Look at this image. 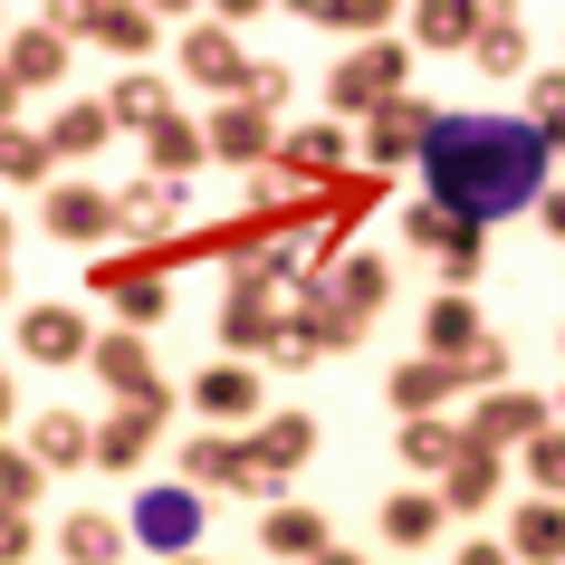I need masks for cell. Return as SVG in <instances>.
<instances>
[{
	"label": "cell",
	"mask_w": 565,
	"mask_h": 565,
	"mask_svg": "<svg viewBox=\"0 0 565 565\" xmlns=\"http://www.w3.org/2000/svg\"><path fill=\"white\" fill-rule=\"evenodd\" d=\"M413 173H422V202L460 211L470 231H499V221H518V211L546 202L556 153H546V135H536L527 116L441 106V116H431V135H422V153H413Z\"/></svg>",
	"instance_id": "obj_1"
},
{
	"label": "cell",
	"mask_w": 565,
	"mask_h": 565,
	"mask_svg": "<svg viewBox=\"0 0 565 565\" xmlns=\"http://www.w3.org/2000/svg\"><path fill=\"white\" fill-rule=\"evenodd\" d=\"M403 87H413V39H403V30L364 39V49H345V58L327 67V116L335 125H364V116H384Z\"/></svg>",
	"instance_id": "obj_2"
},
{
	"label": "cell",
	"mask_w": 565,
	"mask_h": 565,
	"mask_svg": "<svg viewBox=\"0 0 565 565\" xmlns=\"http://www.w3.org/2000/svg\"><path fill=\"white\" fill-rule=\"evenodd\" d=\"M202 527H211V499L192 489V479H145V489H135V508H125V536H135L145 556H163V565L192 556V546H202Z\"/></svg>",
	"instance_id": "obj_3"
},
{
	"label": "cell",
	"mask_w": 565,
	"mask_h": 565,
	"mask_svg": "<svg viewBox=\"0 0 565 565\" xmlns=\"http://www.w3.org/2000/svg\"><path fill=\"white\" fill-rule=\"evenodd\" d=\"M403 239H413L422 259L441 268V288H460V298H470L479 288V268H489V231H470V221H460V211H441V202H403Z\"/></svg>",
	"instance_id": "obj_4"
},
{
	"label": "cell",
	"mask_w": 565,
	"mask_h": 565,
	"mask_svg": "<svg viewBox=\"0 0 565 565\" xmlns=\"http://www.w3.org/2000/svg\"><path fill=\"white\" fill-rule=\"evenodd\" d=\"M49 20H58L67 39L106 49V58H125V67H145L153 49H163V20H153V10H135V0H58Z\"/></svg>",
	"instance_id": "obj_5"
},
{
	"label": "cell",
	"mask_w": 565,
	"mask_h": 565,
	"mask_svg": "<svg viewBox=\"0 0 565 565\" xmlns=\"http://www.w3.org/2000/svg\"><path fill=\"white\" fill-rule=\"evenodd\" d=\"M182 211H192V192L182 182H125L116 192V239H125V259H153L163 268V249H182Z\"/></svg>",
	"instance_id": "obj_6"
},
{
	"label": "cell",
	"mask_w": 565,
	"mask_h": 565,
	"mask_svg": "<svg viewBox=\"0 0 565 565\" xmlns=\"http://www.w3.org/2000/svg\"><path fill=\"white\" fill-rule=\"evenodd\" d=\"M536 431H556V393H518V384L479 393V403H470V422H460V441L499 450V460H518V450H527Z\"/></svg>",
	"instance_id": "obj_7"
},
{
	"label": "cell",
	"mask_w": 565,
	"mask_h": 565,
	"mask_svg": "<svg viewBox=\"0 0 565 565\" xmlns=\"http://www.w3.org/2000/svg\"><path fill=\"white\" fill-rule=\"evenodd\" d=\"M278 173L298 182V192H335L345 173H364L355 163V125H335V116L288 125V135H278Z\"/></svg>",
	"instance_id": "obj_8"
},
{
	"label": "cell",
	"mask_w": 565,
	"mask_h": 565,
	"mask_svg": "<svg viewBox=\"0 0 565 565\" xmlns=\"http://www.w3.org/2000/svg\"><path fill=\"white\" fill-rule=\"evenodd\" d=\"M182 403L202 413V431H259L268 422V393H259V364H202L192 384H182Z\"/></svg>",
	"instance_id": "obj_9"
},
{
	"label": "cell",
	"mask_w": 565,
	"mask_h": 565,
	"mask_svg": "<svg viewBox=\"0 0 565 565\" xmlns=\"http://www.w3.org/2000/svg\"><path fill=\"white\" fill-rule=\"evenodd\" d=\"M431 116H441V106H431L422 87H403V96L384 106V116H364V125H355V163H364V173H384V182H393V173H403V163L422 153Z\"/></svg>",
	"instance_id": "obj_10"
},
{
	"label": "cell",
	"mask_w": 565,
	"mask_h": 565,
	"mask_svg": "<svg viewBox=\"0 0 565 565\" xmlns=\"http://www.w3.org/2000/svg\"><path fill=\"white\" fill-rule=\"evenodd\" d=\"M10 335H20V355L49 364V374H67V364H87L96 355V327H87V307H67V298H39L10 317Z\"/></svg>",
	"instance_id": "obj_11"
},
{
	"label": "cell",
	"mask_w": 565,
	"mask_h": 565,
	"mask_svg": "<svg viewBox=\"0 0 565 565\" xmlns=\"http://www.w3.org/2000/svg\"><path fill=\"white\" fill-rule=\"evenodd\" d=\"M278 135H288V125L259 116V106H239V96H221V106L202 116L211 163H231V173H268V163H278Z\"/></svg>",
	"instance_id": "obj_12"
},
{
	"label": "cell",
	"mask_w": 565,
	"mask_h": 565,
	"mask_svg": "<svg viewBox=\"0 0 565 565\" xmlns=\"http://www.w3.org/2000/svg\"><path fill=\"white\" fill-rule=\"evenodd\" d=\"M39 221H49V239H67V249H87V259H96V239H116V192L67 173V182L39 192Z\"/></svg>",
	"instance_id": "obj_13"
},
{
	"label": "cell",
	"mask_w": 565,
	"mask_h": 565,
	"mask_svg": "<svg viewBox=\"0 0 565 565\" xmlns=\"http://www.w3.org/2000/svg\"><path fill=\"white\" fill-rule=\"evenodd\" d=\"M239 67H249V49H239L231 20H192V30L173 39V87H211V96H231V87H239Z\"/></svg>",
	"instance_id": "obj_14"
},
{
	"label": "cell",
	"mask_w": 565,
	"mask_h": 565,
	"mask_svg": "<svg viewBox=\"0 0 565 565\" xmlns=\"http://www.w3.org/2000/svg\"><path fill=\"white\" fill-rule=\"evenodd\" d=\"M87 374H96V393H106V403H153V393H163V364H153V335H125V327H106V335H96Z\"/></svg>",
	"instance_id": "obj_15"
},
{
	"label": "cell",
	"mask_w": 565,
	"mask_h": 565,
	"mask_svg": "<svg viewBox=\"0 0 565 565\" xmlns=\"http://www.w3.org/2000/svg\"><path fill=\"white\" fill-rule=\"evenodd\" d=\"M67 49L77 39L58 30V20H10V39H0V77L30 96V87H67Z\"/></svg>",
	"instance_id": "obj_16"
},
{
	"label": "cell",
	"mask_w": 565,
	"mask_h": 565,
	"mask_svg": "<svg viewBox=\"0 0 565 565\" xmlns=\"http://www.w3.org/2000/svg\"><path fill=\"white\" fill-rule=\"evenodd\" d=\"M489 317H479V298H460V288H441V298L422 307V355L431 364H460V355H479V345H489Z\"/></svg>",
	"instance_id": "obj_17"
},
{
	"label": "cell",
	"mask_w": 565,
	"mask_h": 565,
	"mask_svg": "<svg viewBox=\"0 0 565 565\" xmlns=\"http://www.w3.org/2000/svg\"><path fill=\"white\" fill-rule=\"evenodd\" d=\"M20 450H30L49 479H58V470H96V422L67 413V403H49V413H30V441H20Z\"/></svg>",
	"instance_id": "obj_18"
},
{
	"label": "cell",
	"mask_w": 565,
	"mask_h": 565,
	"mask_svg": "<svg viewBox=\"0 0 565 565\" xmlns=\"http://www.w3.org/2000/svg\"><path fill=\"white\" fill-rule=\"evenodd\" d=\"M173 422H153V413H135V403H106L96 413V470H116V479H135L153 460V441H163Z\"/></svg>",
	"instance_id": "obj_19"
},
{
	"label": "cell",
	"mask_w": 565,
	"mask_h": 565,
	"mask_svg": "<svg viewBox=\"0 0 565 565\" xmlns=\"http://www.w3.org/2000/svg\"><path fill=\"white\" fill-rule=\"evenodd\" d=\"M450 393H460V364H431V355H403V364L384 374L393 422H431V413H450Z\"/></svg>",
	"instance_id": "obj_20"
},
{
	"label": "cell",
	"mask_w": 565,
	"mask_h": 565,
	"mask_svg": "<svg viewBox=\"0 0 565 565\" xmlns=\"http://www.w3.org/2000/svg\"><path fill=\"white\" fill-rule=\"evenodd\" d=\"M106 116H116V135H153L163 116H182V96L163 67H125L116 87H106Z\"/></svg>",
	"instance_id": "obj_21"
},
{
	"label": "cell",
	"mask_w": 565,
	"mask_h": 565,
	"mask_svg": "<svg viewBox=\"0 0 565 565\" xmlns=\"http://www.w3.org/2000/svg\"><path fill=\"white\" fill-rule=\"evenodd\" d=\"M431 489H441V508H450V518H489V508H499V489H508V460L470 441L441 479H431Z\"/></svg>",
	"instance_id": "obj_22"
},
{
	"label": "cell",
	"mask_w": 565,
	"mask_h": 565,
	"mask_svg": "<svg viewBox=\"0 0 565 565\" xmlns=\"http://www.w3.org/2000/svg\"><path fill=\"white\" fill-rule=\"evenodd\" d=\"M327 546H335V527H327V508H307V499H288V508H268V518H259V556L317 565Z\"/></svg>",
	"instance_id": "obj_23"
},
{
	"label": "cell",
	"mask_w": 565,
	"mask_h": 565,
	"mask_svg": "<svg viewBox=\"0 0 565 565\" xmlns=\"http://www.w3.org/2000/svg\"><path fill=\"white\" fill-rule=\"evenodd\" d=\"M39 135H49V153H58V163H96V153L116 145V116H106V96H67Z\"/></svg>",
	"instance_id": "obj_24"
},
{
	"label": "cell",
	"mask_w": 565,
	"mask_h": 565,
	"mask_svg": "<svg viewBox=\"0 0 565 565\" xmlns=\"http://www.w3.org/2000/svg\"><path fill=\"white\" fill-rule=\"evenodd\" d=\"M327 288H335V307H345V317H364V327H374V317L393 307V259H384V249H345V259L327 268Z\"/></svg>",
	"instance_id": "obj_25"
},
{
	"label": "cell",
	"mask_w": 565,
	"mask_h": 565,
	"mask_svg": "<svg viewBox=\"0 0 565 565\" xmlns=\"http://www.w3.org/2000/svg\"><path fill=\"white\" fill-rule=\"evenodd\" d=\"M374 527H384V546H403V556H422V546H431V536L450 527V508H441V489H393L384 508H374Z\"/></svg>",
	"instance_id": "obj_26"
},
{
	"label": "cell",
	"mask_w": 565,
	"mask_h": 565,
	"mask_svg": "<svg viewBox=\"0 0 565 565\" xmlns=\"http://www.w3.org/2000/svg\"><path fill=\"white\" fill-rule=\"evenodd\" d=\"M58 556L67 565H125V556H135V536H125L116 508H67V518H58Z\"/></svg>",
	"instance_id": "obj_27"
},
{
	"label": "cell",
	"mask_w": 565,
	"mask_h": 565,
	"mask_svg": "<svg viewBox=\"0 0 565 565\" xmlns=\"http://www.w3.org/2000/svg\"><path fill=\"white\" fill-rule=\"evenodd\" d=\"M249 441H259V460L278 479H298L307 460H317V441H327V431H317V413H298V403H278V413L259 422V431H249Z\"/></svg>",
	"instance_id": "obj_28"
},
{
	"label": "cell",
	"mask_w": 565,
	"mask_h": 565,
	"mask_svg": "<svg viewBox=\"0 0 565 565\" xmlns=\"http://www.w3.org/2000/svg\"><path fill=\"white\" fill-rule=\"evenodd\" d=\"M460 422L450 413H431V422H393V460H403V470H422V489H431V479L450 470V460H460Z\"/></svg>",
	"instance_id": "obj_29"
},
{
	"label": "cell",
	"mask_w": 565,
	"mask_h": 565,
	"mask_svg": "<svg viewBox=\"0 0 565 565\" xmlns=\"http://www.w3.org/2000/svg\"><path fill=\"white\" fill-rule=\"evenodd\" d=\"M202 163H211V145H202V125H192V116H163V125L145 135V173H153V182H182V192H192Z\"/></svg>",
	"instance_id": "obj_30"
},
{
	"label": "cell",
	"mask_w": 565,
	"mask_h": 565,
	"mask_svg": "<svg viewBox=\"0 0 565 565\" xmlns=\"http://www.w3.org/2000/svg\"><path fill=\"white\" fill-rule=\"evenodd\" d=\"M508 556H518V565H565V499H518V518H508Z\"/></svg>",
	"instance_id": "obj_31"
},
{
	"label": "cell",
	"mask_w": 565,
	"mask_h": 565,
	"mask_svg": "<svg viewBox=\"0 0 565 565\" xmlns=\"http://www.w3.org/2000/svg\"><path fill=\"white\" fill-rule=\"evenodd\" d=\"M307 202H317V192H298L278 163H268V173H239V221H259V231H298Z\"/></svg>",
	"instance_id": "obj_32"
},
{
	"label": "cell",
	"mask_w": 565,
	"mask_h": 565,
	"mask_svg": "<svg viewBox=\"0 0 565 565\" xmlns=\"http://www.w3.org/2000/svg\"><path fill=\"white\" fill-rule=\"evenodd\" d=\"M49 182H58L49 135H39V125H10V135H0V192H49Z\"/></svg>",
	"instance_id": "obj_33"
},
{
	"label": "cell",
	"mask_w": 565,
	"mask_h": 565,
	"mask_svg": "<svg viewBox=\"0 0 565 565\" xmlns=\"http://www.w3.org/2000/svg\"><path fill=\"white\" fill-rule=\"evenodd\" d=\"M470 58H479V77H527V20H518V10H489V20H479V39H470Z\"/></svg>",
	"instance_id": "obj_34"
},
{
	"label": "cell",
	"mask_w": 565,
	"mask_h": 565,
	"mask_svg": "<svg viewBox=\"0 0 565 565\" xmlns=\"http://www.w3.org/2000/svg\"><path fill=\"white\" fill-rule=\"evenodd\" d=\"M384 192H393L384 173H345L335 192H317V202H307V221H317V231H335V239H355V221L384 202Z\"/></svg>",
	"instance_id": "obj_35"
},
{
	"label": "cell",
	"mask_w": 565,
	"mask_h": 565,
	"mask_svg": "<svg viewBox=\"0 0 565 565\" xmlns=\"http://www.w3.org/2000/svg\"><path fill=\"white\" fill-rule=\"evenodd\" d=\"M239 441H249V431H192V441H182V479H192V489H231L239 479Z\"/></svg>",
	"instance_id": "obj_36"
},
{
	"label": "cell",
	"mask_w": 565,
	"mask_h": 565,
	"mask_svg": "<svg viewBox=\"0 0 565 565\" xmlns=\"http://www.w3.org/2000/svg\"><path fill=\"white\" fill-rule=\"evenodd\" d=\"M298 20H317V30H345L364 49V39H393V0H298Z\"/></svg>",
	"instance_id": "obj_37"
},
{
	"label": "cell",
	"mask_w": 565,
	"mask_h": 565,
	"mask_svg": "<svg viewBox=\"0 0 565 565\" xmlns=\"http://www.w3.org/2000/svg\"><path fill=\"white\" fill-rule=\"evenodd\" d=\"M479 20H489L479 0H422L413 10V49H470Z\"/></svg>",
	"instance_id": "obj_38"
},
{
	"label": "cell",
	"mask_w": 565,
	"mask_h": 565,
	"mask_svg": "<svg viewBox=\"0 0 565 565\" xmlns=\"http://www.w3.org/2000/svg\"><path fill=\"white\" fill-rule=\"evenodd\" d=\"M39 489H49V470H39L30 450L0 441V518H39Z\"/></svg>",
	"instance_id": "obj_39"
},
{
	"label": "cell",
	"mask_w": 565,
	"mask_h": 565,
	"mask_svg": "<svg viewBox=\"0 0 565 565\" xmlns=\"http://www.w3.org/2000/svg\"><path fill=\"white\" fill-rule=\"evenodd\" d=\"M527 125L546 135V153H565V58L527 77Z\"/></svg>",
	"instance_id": "obj_40"
},
{
	"label": "cell",
	"mask_w": 565,
	"mask_h": 565,
	"mask_svg": "<svg viewBox=\"0 0 565 565\" xmlns=\"http://www.w3.org/2000/svg\"><path fill=\"white\" fill-rule=\"evenodd\" d=\"M518 470H527L536 499H565V422H556V431H536V441L518 450Z\"/></svg>",
	"instance_id": "obj_41"
},
{
	"label": "cell",
	"mask_w": 565,
	"mask_h": 565,
	"mask_svg": "<svg viewBox=\"0 0 565 565\" xmlns=\"http://www.w3.org/2000/svg\"><path fill=\"white\" fill-rule=\"evenodd\" d=\"M317 355H327V345H317V327H307V317H298V307H288V317H278V335H268V374H298V364H317Z\"/></svg>",
	"instance_id": "obj_42"
},
{
	"label": "cell",
	"mask_w": 565,
	"mask_h": 565,
	"mask_svg": "<svg viewBox=\"0 0 565 565\" xmlns=\"http://www.w3.org/2000/svg\"><path fill=\"white\" fill-rule=\"evenodd\" d=\"M239 106H259V116H278V106H288V96H298V77H288V67H278V58H249V67H239Z\"/></svg>",
	"instance_id": "obj_43"
},
{
	"label": "cell",
	"mask_w": 565,
	"mask_h": 565,
	"mask_svg": "<svg viewBox=\"0 0 565 565\" xmlns=\"http://www.w3.org/2000/svg\"><path fill=\"white\" fill-rule=\"evenodd\" d=\"M508 364H518V355H508V335H489L479 355H460V393H499V384H508Z\"/></svg>",
	"instance_id": "obj_44"
},
{
	"label": "cell",
	"mask_w": 565,
	"mask_h": 565,
	"mask_svg": "<svg viewBox=\"0 0 565 565\" xmlns=\"http://www.w3.org/2000/svg\"><path fill=\"white\" fill-rule=\"evenodd\" d=\"M39 556V518H0V565H30Z\"/></svg>",
	"instance_id": "obj_45"
},
{
	"label": "cell",
	"mask_w": 565,
	"mask_h": 565,
	"mask_svg": "<svg viewBox=\"0 0 565 565\" xmlns=\"http://www.w3.org/2000/svg\"><path fill=\"white\" fill-rule=\"evenodd\" d=\"M450 565H518V556H508V536H470V546H450Z\"/></svg>",
	"instance_id": "obj_46"
},
{
	"label": "cell",
	"mask_w": 565,
	"mask_h": 565,
	"mask_svg": "<svg viewBox=\"0 0 565 565\" xmlns=\"http://www.w3.org/2000/svg\"><path fill=\"white\" fill-rule=\"evenodd\" d=\"M536 221H546V239H565V182H546V202H536Z\"/></svg>",
	"instance_id": "obj_47"
},
{
	"label": "cell",
	"mask_w": 565,
	"mask_h": 565,
	"mask_svg": "<svg viewBox=\"0 0 565 565\" xmlns=\"http://www.w3.org/2000/svg\"><path fill=\"white\" fill-rule=\"evenodd\" d=\"M10 422H20V374L0 364V431H10Z\"/></svg>",
	"instance_id": "obj_48"
},
{
	"label": "cell",
	"mask_w": 565,
	"mask_h": 565,
	"mask_svg": "<svg viewBox=\"0 0 565 565\" xmlns=\"http://www.w3.org/2000/svg\"><path fill=\"white\" fill-rule=\"evenodd\" d=\"M20 106H30V96H20V87H10V77H0V135L20 125Z\"/></svg>",
	"instance_id": "obj_49"
},
{
	"label": "cell",
	"mask_w": 565,
	"mask_h": 565,
	"mask_svg": "<svg viewBox=\"0 0 565 565\" xmlns=\"http://www.w3.org/2000/svg\"><path fill=\"white\" fill-rule=\"evenodd\" d=\"M317 565H374V556H355V546H327V556H317Z\"/></svg>",
	"instance_id": "obj_50"
},
{
	"label": "cell",
	"mask_w": 565,
	"mask_h": 565,
	"mask_svg": "<svg viewBox=\"0 0 565 565\" xmlns=\"http://www.w3.org/2000/svg\"><path fill=\"white\" fill-rule=\"evenodd\" d=\"M10 239H20V231H10V211H0V259H10Z\"/></svg>",
	"instance_id": "obj_51"
},
{
	"label": "cell",
	"mask_w": 565,
	"mask_h": 565,
	"mask_svg": "<svg viewBox=\"0 0 565 565\" xmlns=\"http://www.w3.org/2000/svg\"><path fill=\"white\" fill-rule=\"evenodd\" d=\"M182 565H211V556H182Z\"/></svg>",
	"instance_id": "obj_52"
},
{
	"label": "cell",
	"mask_w": 565,
	"mask_h": 565,
	"mask_svg": "<svg viewBox=\"0 0 565 565\" xmlns=\"http://www.w3.org/2000/svg\"><path fill=\"white\" fill-rule=\"evenodd\" d=\"M556 413H565V384H556Z\"/></svg>",
	"instance_id": "obj_53"
},
{
	"label": "cell",
	"mask_w": 565,
	"mask_h": 565,
	"mask_svg": "<svg viewBox=\"0 0 565 565\" xmlns=\"http://www.w3.org/2000/svg\"><path fill=\"white\" fill-rule=\"evenodd\" d=\"M0 39H10V20H0Z\"/></svg>",
	"instance_id": "obj_54"
}]
</instances>
